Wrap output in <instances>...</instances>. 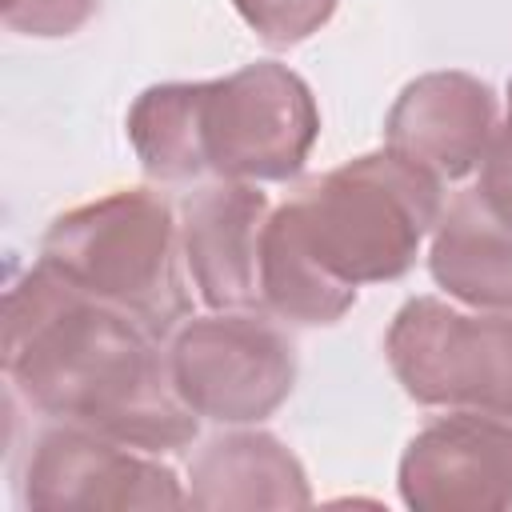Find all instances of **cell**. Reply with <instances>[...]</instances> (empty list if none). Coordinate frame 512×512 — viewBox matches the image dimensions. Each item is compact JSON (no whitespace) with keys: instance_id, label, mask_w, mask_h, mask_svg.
<instances>
[{"instance_id":"obj_1","label":"cell","mask_w":512,"mask_h":512,"mask_svg":"<svg viewBox=\"0 0 512 512\" xmlns=\"http://www.w3.org/2000/svg\"><path fill=\"white\" fill-rule=\"evenodd\" d=\"M0 352L12 392L44 416L144 452H176L196 440V412L172 384L160 336L40 260L4 292Z\"/></svg>"},{"instance_id":"obj_2","label":"cell","mask_w":512,"mask_h":512,"mask_svg":"<svg viewBox=\"0 0 512 512\" xmlns=\"http://www.w3.org/2000/svg\"><path fill=\"white\" fill-rule=\"evenodd\" d=\"M440 176L392 148L364 152L324 172L280 204L308 256L340 284L400 280L444 212Z\"/></svg>"},{"instance_id":"obj_3","label":"cell","mask_w":512,"mask_h":512,"mask_svg":"<svg viewBox=\"0 0 512 512\" xmlns=\"http://www.w3.org/2000/svg\"><path fill=\"white\" fill-rule=\"evenodd\" d=\"M180 224L164 196L120 188L56 216L40 240V264L100 304L140 320L152 336H172L188 320L180 280Z\"/></svg>"},{"instance_id":"obj_4","label":"cell","mask_w":512,"mask_h":512,"mask_svg":"<svg viewBox=\"0 0 512 512\" xmlns=\"http://www.w3.org/2000/svg\"><path fill=\"white\" fill-rule=\"evenodd\" d=\"M196 156L220 180H292L320 136V108L288 64L256 60L192 84Z\"/></svg>"},{"instance_id":"obj_5","label":"cell","mask_w":512,"mask_h":512,"mask_svg":"<svg viewBox=\"0 0 512 512\" xmlns=\"http://www.w3.org/2000/svg\"><path fill=\"white\" fill-rule=\"evenodd\" d=\"M384 356L416 404L512 420V312L412 296L388 324Z\"/></svg>"},{"instance_id":"obj_6","label":"cell","mask_w":512,"mask_h":512,"mask_svg":"<svg viewBox=\"0 0 512 512\" xmlns=\"http://www.w3.org/2000/svg\"><path fill=\"white\" fill-rule=\"evenodd\" d=\"M168 372L196 416L216 424H260L296 388V344L268 316L228 308L176 324Z\"/></svg>"},{"instance_id":"obj_7","label":"cell","mask_w":512,"mask_h":512,"mask_svg":"<svg viewBox=\"0 0 512 512\" xmlns=\"http://www.w3.org/2000/svg\"><path fill=\"white\" fill-rule=\"evenodd\" d=\"M20 500L28 508H180L188 492L144 448L64 420L32 440Z\"/></svg>"},{"instance_id":"obj_8","label":"cell","mask_w":512,"mask_h":512,"mask_svg":"<svg viewBox=\"0 0 512 512\" xmlns=\"http://www.w3.org/2000/svg\"><path fill=\"white\" fill-rule=\"evenodd\" d=\"M396 484L416 512L512 508V420L452 412L424 424L400 456Z\"/></svg>"},{"instance_id":"obj_9","label":"cell","mask_w":512,"mask_h":512,"mask_svg":"<svg viewBox=\"0 0 512 512\" xmlns=\"http://www.w3.org/2000/svg\"><path fill=\"white\" fill-rule=\"evenodd\" d=\"M496 132V96L472 72H424L408 80L388 108L384 148L428 168L440 180H460L480 168Z\"/></svg>"},{"instance_id":"obj_10","label":"cell","mask_w":512,"mask_h":512,"mask_svg":"<svg viewBox=\"0 0 512 512\" xmlns=\"http://www.w3.org/2000/svg\"><path fill=\"white\" fill-rule=\"evenodd\" d=\"M268 216V196L248 180H220L184 200L180 248L208 308L260 304V236Z\"/></svg>"},{"instance_id":"obj_11","label":"cell","mask_w":512,"mask_h":512,"mask_svg":"<svg viewBox=\"0 0 512 512\" xmlns=\"http://www.w3.org/2000/svg\"><path fill=\"white\" fill-rule=\"evenodd\" d=\"M188 504L216 508H304L312 504V488L304 464L292 448H284L272 432L244 428L208 440L188 468Z\"/></svg>"},{"instance_id":"obj_12","label":"cell","mask_w":512,"mask_h":512,"mask_svg":"<svg viewBox=\"0 0 512 512\" xmlns=\"http://www.w3.org/2000/svg\"><path fill=\"white\" fill-rule=\"evenodd\" d=\"M428 272L468 308L512 312V224L488 212L472 188L460 192L432 228Z\"/></svg>"},{"instance_id":"obj_13","label":"cell","mask_w":512,"mask_h":512,"mask_svg":"<svg viewBox=\"0 0 512 512\" xmlns=\"http://www.w3.org/2000/svg\"><path fill=\"white\" fill-rule=\"evenodd\" d=\"M260 304L272 316L304 328L336 324L356 304V288L332 280L308 256V248L296 240L280 208L268 216L260 236Z\"/></svg>"},{"instance_id":"obj_14","label":"cell","mask_w":512,"mask_h":512,"mask_svg":"<svg viewBox=\"0 0 512 512\" xmlns=\"http://www.w3.org/2000/svg\"><path fill=\"white\" fill-rule=\"evenodd\" d=\"M192 80L152 84L128 108V144L140 168L156 180H192L200 176L196 156V120H192Z\"/></svg>"},{"instance_id":"obj_15","label":"cell","mask_w":512,"mask_h":512,"mask_svg":"<svg viewBox=\"0 0 512 512\" xmlns=\"http://www.w3.org/2000/svg\"><path fill=\"white\" fill-rule=\"evenodd\" d=\"M340 0H232L240 20L272 48H292L320 32Z\"/></svg>"},{"instance_id":"obj_16","label":"cell","mask_w":512,"mask_h":512,"mask_svg":"<svg viewBox=\"0 0 512 512\" xmlns=\"http://www.w3.org/2000/svg\"><path fill=\"white\" fill-rule=\"evenodd\" d=\"M100 0H0V20L36 40H60L80 32L96 16Z\"/></svg>"},{"instance_id":"obj_17","label":"cell","mask_w":512,"mask_h":512,"mask_svg":"<svg viewBox=\"0 0 512 512\" xmlns=\"http://www.w3.org/2000/svg\"><path fill=\"white\" fill-rule=\"evenodd\" d=\"M488 212H496L504 224H512V108L508 120L496 124L484 156H480V176L472 188Z\"/></svg>"},{"instance_id":"obj_18","label":"cell","mask_w":512,"mask_h":512,"mask_svg":"<svg viewBox=\"0 0 512 512\" xmlns=\"http://www.w3.org/2000/svg\"><path fill=\"white\" fill-rule=\"evenodd\" d=\"M508 108H512V80H508Z\"/></svg>"}]
</instances>
